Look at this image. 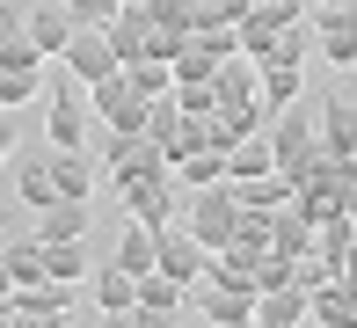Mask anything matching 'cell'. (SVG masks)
<instances>
[{
  "label": "cell",
  "mask_w": 357,
  "mask_h": 328,
  "mask_svg": "<svg viewBox=\"0 0 357 328\" xmlns=\"http://www.w3.org/2000/svg\"><path fill=\"white\" fill-rule=\"evenodd\" d=\"M102 175H109L117 197H124V190L153 183V175H168V154H160L146 131H132V139H117V131H109V139H102Z\"/></svg>",
  "instance_id": "6da1fadb"
},
{
  "label": "cell",
  "mask_w": 357,
  "mask_h": 328,
  "mask_svg": "<svg viewBox=\"0 0 357 328\" xmlns=\"http://www.w3.org/2000/svg\"><path fill=\"white\" fill-rule=\"evenodd\" d=\"M183 234L197 241L204 255H219L226 241H234V190H226V183L190 190V204H183Z\"/></svg>",
  "instance_id": "7a4b0ae2"
},
{
  "label": "cell",
  "mask_w": 357,
  "mask_h": 328,
  "mask_svg": "<svg viewBox=\"0 0 357 328\" xmlns=\"http://www.w3.org/2000/svg\"><path fill=\"white\" fill-rule=\"evenodd\" d=\"M146 95L124 88V73H109V80H88V117H102L117 139H132V131H146Z\"/></svg>",
  "instance_id": "3957f363"
},
{
  "label": "cell",
  "mask_w": 357,
  "mask_h": 328,
  "mask_svg": "<svg viewBox=\"0 0 357 328\" xmlns=\"http://www.w3.org/2000/svg\"><path fill=\"white\" fill-rule=\"evenodd\" d=\"M270 161H278V175H291V190H299V168L306 161H314V117H299V103L291 110H278V117H270Z\"/></svg>",
  "instance_id": "277c9868"
},
{
  "label": "cell",
  "mask_w": 357,
  "mask_h": 328,
  "mask_svg": "<svg viewBox=\"0 0 357 328\" xmlns=\"http://www.w3.org/2000/svg\"><path fill=\"white\" fill-rule=\"evenodd\" d=\"M314 154L321 161H357V110H350V95H328V103L314 110Z\"/></svg>",
  "instance_id": "5b68a950"
},
{
  "label": "cell",
  "mask_w": 357,
  "mask_h": 328,
  "mask_svg": "<svg viewBox=\"0 0 357 328\" xmlns=\"http://www.w3.org/2000/svg\"><path fill=\"white\" fill-rule=\"evenodd\" d=\"M44 139H52L59 154H80V139H88V110H80V95L66 88V73H59V88H44Z\"/></svg>",
  "instance_id": "8992f818"
},
{
  "label": "cell",
  "mask_w": 357,
  "mask_h": 328,
  "mask_svg": "<svg viewBox=\"0 0 357 328\" xmlns=\"http://www.w3.org/2000/svg\"><path fill=\"white\" fill-rule=\"evenodd\" d=\"M204 262H212V255H204L197 241L183 234V219H175V226H160V234H153V270H160V277H175L183 292H190V285L204 277Z\"/></svg>",
  "instance_id": "52a82bcc"
},
{
  "label": "cell",
  "mask_w": 357,
  "mask_h": 328,
  "mask_svg": "<svg viewBox=\"0 0 357 328\" xmlns=\"http://www.w3.org/2000/svg\"><path fill=\"white\" fill-rule=\"evenodd\" d=\"M59 73L80 80V88H88V80H109V73H117V52H109V37H102V29H73L66 52H59Z\"/></svg>",
  "instance_id": "ba28073f"
},
{
  "label": "cell",
  "mask_w": 357,
  "mask_h": 328,
  "mask_svg": "<svg viewBox=\"0 0 357 328\" xmlns=\"http://www.w3.org/2000/svg\"><path fill=\"white\" fill-rule=\"evenodd\" d=\"M314 44H321V59H328L335 73H357V0L350 8H321Z\"/></svg>",
  "instance_id": "9c48e42d"
},
{
  "label": "cell",
  "mask_w": 357,
  "mask_h": 328,
  "mask_svg": "<svg viewBox=\"0 0 357 328\" xmlns=\"http://www.w3.org/2000/svg\"><path fill=\"white\" fill-rule=\"evenodd\" d=\"M22 37L37 44L44 59H59V52H66V37H73L66 0H22Z\"/></svg>",
  "instance_id": "30bf717a"
},
{
  "label": "cell",
  "mask_w": 357,
  "mask_h": 328,
  "mask_svg": "<svg viewBox=\"0 0 357 328\" xmlns=\"http://www.w3.org/2000/svg\"><path fill=\"white\" fill-rule=\"evenodd\" d=\"M175 197H183V190H175V175H153V183L124 190V211H132V226H153V234H160V226L183 219V211H175Z\"/></svg>",
  "instance_id": "8fae6325"
},
{
  "label": "cell",
  "mask_w": 357,
  "mask_h": 328,
  "mask_svg": "<svg viewBox=\"0 0 357 328\" xmlns=\"http://www.w3.org/2000/svg\"><path fill=\"white\" fill-rule=\"evenodd\" d=\"M299 88H306L299 59H263V66H255V103H263V117L291 110V103H299Z\"/></svg>",
  "instance_id": "7c38bea8"
},
{
  "label": "cell",
  "mask_w": 357,
  "mask_h": 328,
  "mask_svg": "<svg viewBox=\"0 0 357 328\" xmlns=\"http://www.w3.org/2000/svg\"><path fill=\"white\" fill-rule=\"evenodd\" d=\"M306 321L314 328H357V292L343 277H321V285L306 292Z\"/></svg>",
  "instance_id": "4fadbf2b"
},
{
  "label": "cell",
  "mask_w": 357,
  "mask_h": 328,
  "mask_svg": "<svg viewBox=\"0 0 357 328\" xmlns=\"http://www.w3.org/2000/svg\"><path fill=\"white\" fill-rule=\"evenodd\" d=\"M102 37H109V52H117V66H132V59H146V44H153V15L146 8H117L102 22Z\"/></svg>",
  "instance_id": "5bb4252c"
},
{
  "label": "cell",
  "mask_w": 357,
  "mask_h": 328,
  "mask_svg": "<svg viewBox=\"0 0 357 328\" xmlns=\"http://www.w3.org/2000/svg\"><path fill=\"white\" fill-rule=\"evenodd\" d=\"M212 95H219V110H263L255 103V59H219Z\"/></svg>",
  "instance_id": "9a60e30c"
},
{
  "label": "cell",
  "mask_w": 357,
  "mask_h": 328,
  "mask_svg": "<svg viewBox=\"0 0 357 328\" xmlns=\"http://www.w3.org/2000/svg\"><path fill=\"white\" fill-rule=\"evenodd\" d=\"M306 321V292L284 285V292H255V321L248 328H299Z\"/></svg>",
  "instance_id": "2e32d148"
},
{
  "label": "cell",
  "mask_w": 357,
  "mask_h": 328,
  "mask_svg": "<svg viewBox=\"0 0 357 328\" xmlns=\"http://www.w3.org/2000/svg\"><path fill=\"white\" fill-rule=\"evenodd\" d=\"M88 285H95V306H102V314H124V306L139 299V277H132V270H117V262H95Z\"/></svg>",
  "instance_id": "e0dca14e"
},
{
  "label": "cell",
  "mask_w": 357,
  "mask_h": 328,
  "mask_svg": "<svg viewBox=\"0 0 357 328\" xmlns=\"http://www.w3.org/2000/svg\"><path fill=\"white\" fill-rule=\"evenodd\" d=\"M88 234V204L80 197H59V204H44V219H37V241L52 248V241H80Z\"/></svg>",
  "instance_id": "ac0fdd59"
},
{
  "label": "cell",
  "mask_w": 357,
  "mask_h": 328,
  "mask_svg": "<svg viewBox=\"0 0 357 328\" xmlns=\"http://www.w3.org/2000/svg\"><path fill=\"white\" fill-rule=\"evenodd\" d=\"M175 190H212V183H226V154H212V146H197V154H183L175 161Z\"/></svg>",
  "instance_id": "d6986e66"
},
{
  "label": "cell",
  "mask_w": 357,
  "mask_h": 328,
  "mask_svg": "<svg viewBox=\"0 0 357 328\" xmlns=\"http://www.w3.org/2000/svg\"><path fill=\"white\" fill-rule=\"evenodd\" d=\"M88 270H95V262H88V248H80V241H52V248H44V277H52V285H88Z\"/></svg>",
  "instance_id": "ffe728a7"
},
{
  "label": "cell",
  "mask_w": 357,
  "mask_h": 328,
  "mask_svg": "<svg viewBox=\"0 0 357 328\" xmlns=\"http://www.w3.org/2000/svg\"><path fill=\"white\" fill-rule=\"evenodd\" d=\"M270 168H278V161H270V139H263V131H248V139L226 154V183H255V175H270Z\"/></svg>",
  "instance_id": "44dd1931"
},
{
  "label": "cell",
  "mask_w": 357,
  "mask_h": 328,
  "mask_svg": "<svg viewBox=\"0 0 357 328\" xmlns=\"http://www.w3.org/2000/svg\"><path fill=\"white\" fill-rule=\"evenodd\" d=\"M0 262H8L15 285H44V241L37 234H29V241H0Z\"/></svg>",
  "instance_id": "7402d4cb"
},
{
  "label": "cell",
  "mask_w": 357,
  "mask_h": 328,
  "mask_svg": "<svg viewBox=\"0 0 357 328\" xmlns=\"http://www.w3.org/2000/svg\"><path fill=\"white\" fill-rule=\"evenodd\" d=\"M117 73H124V88H132V95H146V103H160V95L175 88L168 59H132V66H117Z\"/></svg>",
  "instance_id": "603a6c76"
},
{
  "label": "cell",
  "mask_w": 357,
  "mask_h": 328,
  "mask_svg": "<svg viewBox=\"0 0 357 328\" xmlns=\"http://www.w3.org/2000/svg\"><path fill=\"white\" fill-rule=\"evenodd\" d=\"M109 262H117V270H132V277H146V270H153V226H124Z\"/></svg>",
  "instance_id": "cb8c5ba5"
},
{
  "label": "cell",
  "mask_w": 357,
  "mask_h": 328,
  "mask_svg": "<svg viewBox=\"0 0 357 328\" xmlns=\"http://www.w3.org/2000/svg\"><path fill=\"white\" fill-rule=\"evenodd\" d=\"M183 299H190V292L175 285V277L146 270V277H139V299H132V306H153V314H183Z\"/></svg>",
  "instance_id": "d4e9b609"
},
{
  "label": "cell",
  "mask_w": 357,
  "mask_h": 328,
  "mask_svg": "<svg viewBox=\"0 0 357 328\" xmlns=\"http://www.w3.org/2000/svg\"><path fill=\"white\" fill-rule=\"evenodd\" d=\"M15 190H22V204H59V183H52V161H22L15 168Z\"/></svg>",
  "instance_id": "484cf974"
},
{
  "label": "cell",
  "mask_w": 357,
  "mask_h": 328,
  "mask_svg": "<svg viewBox=\"0 0 357 328\" xmlns=\"http://www.w3.org/2000/svg\"><path fill=\"white\" fill-rule=\"evenodd\" d=\"M52 183H59V197H80V204H88V197H95V168L80 154H59L52 161Z\"/></svg>",
  "instance_id": "4316f807"
},
{
  "label": "cell",
  "mask_w": 357,
  "mask_h": 328,
  "mask_svg": "<svg viewBox=\"0 0 357 328\" xmlns=\"http://www.w3.org/2000/svg\"><path fill=\"white\" fill-rule=\"evenodd\" d=\"M168 103L183 110V117H212V110H219V95H212V80H175V88H168Z\"/></svg>",
  "instance_id": "83f0119b"
},
{
  "label": "cell",
  "mask_w": 357,
  "mask_h": 328,
  "mask_svg": "<svg viewBox=\"0 0 357 328\" xmlns=\"http://www.w3.org/2000/svg\"><path fill=\"white\" fill-rule=\"evenodd\" d=\"M44 103V73H0V110H29Z\"/></svg>",
  "instance_id": "f1b7e54d"
},
{
  "label": "cell",
  "mask_w": 357,
  "mask_h": 328,
  "mask_svg": "<svg viewBox=\"0 0 357 328\" xmlns=\"http://www.w3.org/2000/svg\"><path fill=\"white\" fill-rule=\"evenodd\" d=\"M168 73H175V80H212V73H219V59H212V52H204V44H197V37H190V44H183V52H175V59H168Z\"/></svg>",
  "instance_id": "f546056e"
},
{
  "label": "cell",
  "mask_w": 357,
  "mask_h": 328,
  "mask_svg": "<svg viewBox=\"0 0 357 328\" xmlns=\"http://www.w3.org/2000/svg\"><path fill=\"white\" fill-rule=\"evenodd\" d=\"M0 73H44V52L22 37V29H15V37L0 44Z\"/></svg>",
  "instance_id": "4dcf8cb0"
},
{
  "label": "cell",
  "mask_w": 357,
  "mask_h": 328,
  "mask_svg": "<svg viewBox=\"0 0 357 328\" xmlns=\"http://www.w3.org/2000/svg\"><path fill=\"white\" fill-rule=\"evenodd\" d=\"M124 0H66V15H73V29H102L109 15H117Z\"/></svg>",
  "instance_id": "1f68e13d"
},
{
  "label": "cell",
  "mask_w": 357,
  "mask_h": 328,
  "mask_svg": "<svg viewBox=\"0 0 357 328\" xmlns=\"http://www.w3.org/2000/svg\"><path fill=\"white\" fill-rule=\"evenodd\" d=\"M190 37H197L212 59H241V52H234V29H190Z\"/></svg>",
  "instance_id": "d6a6232c"
},
{
  "label": "cell",
  "mask_w": 357,
  "mask_h": 328,
  "mask_svg": "<svg viewBox=\"0 0 357 328\" xmlns=\"http://www.w3.org/2000/svg\"><path fill=\"white\" fill-rule=\"evenodd\" d=\"M183 314H153V306H132V328H175Z\"/></svg>",
  "instance_id": "836d02e7"
},
{
  "label": "cell",
  "mask_w": 357,
  "mask_h": 328,
  "mask_svg": "<svg viewBox=\"0 0 357 328\" xmlns=\"http://www.w3.org/2000/svg\"><path fill=\"white\" fill-rule=\"evenodd\" d=\"M15 29H22V0H0V44H8Z\"/></svg>",
  "instance_id": "e575fe53"
},
{
  "label": "cell",
  "mask_w": 357,
  "mask_h": 328,
  "mask_svg": "<svg viewBox=\"0 0 357 328\" xmlns=\"http://www.w3.org/2000/svg\"><path fill=\"white\" fill-rule=\"evenodd\" d=\"M15 154V110H0V161Z\"/></svg>",
  "instance_id": "d590c367"
},
{
  "label": "cell",
  "mask_w": 357,
  "mask_h": 328,
  "mask_svg": "<svg viewBox=\"0 0 357 328\" xmlns=\"http://www.w3.org/2000/svg\"><path fill=\"white\" fill-rule=\"evenodd\" d=\"M102 328H132V306H124V314H102Z\"/></svg>",
  "instance_id": "8d00e7d4"
},
{
  "label": "cell",
  "mask_w": 357,
  "mask_h": 328,
  "mask_svg": "<svg viewBox=\"0 0 357 328\" xmlns=\"http://www.w3.org/2000/svg\"><path fill=\"white\" fill-rule=\"evenodd\" d=\"M8 292H15V277H8V262H0V306H8Z\"/></svg>",
  "instance_id": "74e56055"
},
{
  "label": "cell",
  "mask_w": 357,
  "mask_h": 328,
  "mask_svg": "<svg viewBox=\"0 0 357 328\" xmlns=\"http://www.w3.org/2000/svg\"><path fill=\"white\" fill-rule=\"evenodd\" d=\"M175 328H212V321H197V314H190V321H175Z\"/></svg>",
  "instance_id": "f35d334b"
},
{
  "label": "cell",
  "mask_w": 357,
  "mask_h": 328,
  "mask_svg": "<svg viewBox=\"0 0 357 328\" xmlns=\"http://www.w3.org/2000/svg\"><path fill=\"white\" fill-rule=\"evenodd\" d=\"M0 328H15V314H8V306H0Z\"/></svg>",
  "instance_id": "ab89813d"
},
{
  "label": "cell",
  "mask_w": 357,
  "mask_h": 328,
  "mask_svg": "<svg viewBox=\"0 0 357 328\" xmlns=\"http://www.w3.org/2000/svg\"><path fill=\"white\" fill-rule=\"evenodd\" d=\"M321 8H350V0H321Z\"/></svg>",
  "instance_id": "60d3db41"
},
{
  "label": "cell",
  "mask_w": 357,
  "mask_h": 328,
  "mask_svg": "<svg viewBox=\"0 0 357 328\" xmlns=\"http://www.w3.org/2000/svg\"><path fill=\"white\" fill-rule=\"evenodd\" d=\"M124 8H153V0H124Z\"/></svg>",
  "instance_id": "b9f144b4"
}]
</instances>
